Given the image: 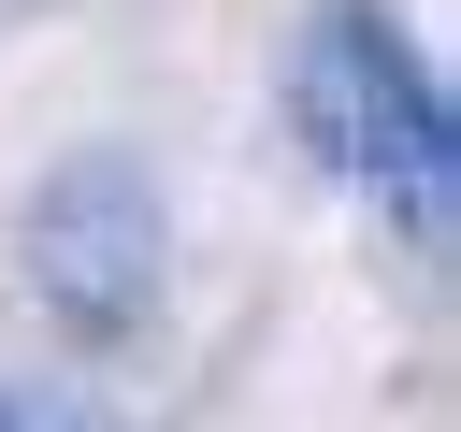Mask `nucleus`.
I'll use <instances>...</instances> for the list:
<instances>
[{"mask_svg": "<svg viewBox=\"0 0 461 432\" xmlns=\"http://www.w3.org/2000/svg\"><path fill=\"white\" fill-rule=\"evenodd\" d=\"M288 101H303V144L418 259H447V230H461V115H447V72L418 58V29L389 0H317L303 58H288Z\"/></svg>", "mask_w": 461, "mask_h": 432, "instance_id": "obj_1", "label": "nucleus"}, {"mask_svg": "<svg viewBox=\"0 0 461 432\" xmlns=\"http://www.w3.org/2000/svg\"><path fill=\"white\" fill-rule=\"evenodd\" d=\"M29 288L86 346H130L144 302H158V187L130 158H58L43 202H29Z\"/></svg>", "mask_w": 461, "mask_h": 432, "instance_id": "obj_2", "label": "nucleus"}, {"mask_svg": "<svg viewBox=\"0 0 461 432\" xmlns=\"http://www.w3.org/2000/svg\"><path fill=\"white\" fill-rule=\"evenodd\" d=\"M0 432H29V403H14V389H0Z\"/></svg>", "mask_w": 461, "mask_h": 432, "instance_id": "obj_3", "label": "nucleus"}]
</instances>
